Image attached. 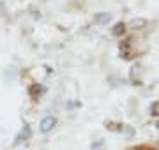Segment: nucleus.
Returning <instances> with one entry per match:
<instances>
[{
	"label": "nucleus",
	"mask_w": 159,
	"mask_h": 150,
	"mask_svg": "<svg viewBox=\"0 0 159 150\" xmlns=\"http://www.w3.org/2000/svg\"><path fill=\"white\" fill-rule=\"evenodd\" d=\"M156 129H157V131H159V120L156 122Z\"/></svg>",
	"instance_id": "nucleus-12"
},
{
	"label": "nucleus",
	"mask_w": 159,
	"mask_h": 150,
	"mask_svg": "<svg viewBox=\"0 0 159 150\" xmlns=\"http://www.w3.org/2000/svg\"><path fill=\"white\" fill-rule=\"evenodd\" d=\"M90 150H106V141H104V139H96V141H92Z\"/></svg>",
	"instance_id": "nucleus-7"
},
{
	"label": "nucleus",
	"mask_w": 159,
	"mask_h": 150,
	"mask_svg": "<svg viewBox=\"0 0 159 150\" xmlns=\"http://www.w3.org/2000/svg\"><path fill=\"white\" fill-rule=\"evenodd\" d=\"M34 134H35L34 126H32L30 122H23L21 127L18 129V133L14 134V138H12L11 147L12 148H18V147H23V145L30 143V141L34 139Z\"/></svg>",
	"instance_id": "nucleus-1"
},
{
	"label": "nucleus",
	"mask_w": 159,
	"mask_h": 150,
	"mask_svg": "<svg viewBox=\"0 0 159 150\" xmlns=\"http://www.w3.org/2000/svg\"><path fill=\"white\" fill-rule=\"evenodd\" d=\"M64 106H66V110H74V108H80V101H66V104H64Z\"/></svg>",
	"instance_id": "nucleus-10"
},
{
	"label": "nucleus",
	"mask_w": 159,
	"mask_h": 150,
	"mask_svg": "<svg viewBox=\"0 0 159 150\" xmlns=\"http://www.w3.org/2000/svg\"><path fill=\"white\" fill-rule=\"evenodd\" d=\"M150 115L159 117V101H154V103L150 104Z\"/></svg>",
	"instance_id": "nucleus-9"
},
{
	"label": "nucleus",
	"mask_w": 159,
	"mask_h": 150,
	"mask_svg": "<svg viewBox=\"0 0 159 150\" xmlns=\"http://www.w3.org/2000/svg\"><path fill=\"white\" fill-rule=\"evenodd\" d=\"M131 25H133V29L142 30V29H145V25H147V21H145L143 18H134V20L131 21Z\"/></svg>",
	"instance_id": "nucleus-8"
},
{
	"label": "nucleus",
	"mask_w": 159,
	"mask_h": 150,
	"mask_svg": "<svg viewBox=\"0 0 159 150\" xmlns=\"http://www.w3.org/2000/svg\"><path fill=\"white\" fill-rule=\"evenodd\" d=\"M29 97L32 99V101H39V99H43L48 94V87H46L44 83H37V81H34V83H30L29 85Z\"/></svg>",
	"instance_id": "nucleus-3"
},
{
	"label": "nucleus",
	"mask_w": 159,
	"mask_h": 150,
	"mask_svg": "<svg viewBox=\"0 0 159 150\" xmlns=\"http://www.w3.org/2000/svg\"><path fill=\"white\" fill-rule=\"evenodd\" d=\"M94 20H96V23H99V25H106L111 20V16L110 14H106V12H99V14H96L94 16Z\"/></svg>",
	"instance_id": "nucleus-6"
},
{
	"label": "nucleus",
	"mask_w": 159,
	"mask_h": 150,
	"mask_svg": "<svg viewBox=\"0 0 159 150\" xmlns=\"http://www.w3.org/2000/svg\"><path fill=\"white\" fill-rule=\"evenodd\" d=\"M4 9H6V6H4V0H0V12H4Z\"/></svg>",
	"instance_id": "nucleus-11"
},
{
	"label": "nucleus",
	"mask_w": 159,
	"mask_h": 150,
	"mask_svg": "<svg viewBox=\"0 0 159 150\" xmlns=\"http://www.w3.org/2000/svg\"><path fill=\"white\" fill-rule=\"evenodd\" d=\"M57 127H58V117L53 115V113H46L37 124V134L39 136H50Z\"/></svg>",
	"instance_id": "nucleus-2"
},
{
	"label": "nucleus",
	"mask_w": 159,
	"mask_h": 150,
	"mask_svg": "<svg viewBox=\"0 0 159 150\" xmlns=\"http://www.w3.org/2000/svg\"><path fill=\"white\" fill-rule=\"evenodd\" d=\"M119 51H120V57L124 58V60H131L133 55H134V50H133V41H131V39L120 41Z\"/></svg>",
	"instance_id": "nucleus-4"
},
{
	"label": "nucleus",
	"mask_w": 159,
	"mask_h": 150,
	"mask_svg": "<svg viewBox=\"0 0 159 150\" xmlns=\"http://www.w3.org/2000/svg\"><path fill=\"white\" fill-rule=\"evenodd\" d=\"M111 34L115 35V37H120V35H124L125 34V23H115V27L111 29Z\"/></svg>",
	"instance_id": "nucleus-5"
}]
</instances>
